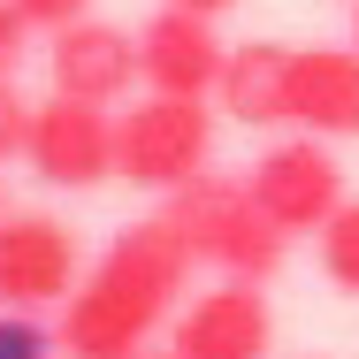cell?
Returning <instances> with one entry per match:
<instances>
[{
	"mask_svg": "<svg viewBox=\"0 0 359 359\" xmlns=\"http://www.w3.org/2000/svg\"><path fill=\"white\" fill-rule=\"evenodd\" d=\"M161 215L176 222V237L191 245V260L215 268V276H252V283H268V276L283 268V252H290V229L252 199L245 176H215V168H199L191 184L168 191Z\"/></svg>",
	"mask_w": 359,
	"mask_h": 359,
	"instance_id": "cell-2",
	"label": "cell"
},
{
	"mask_svg": "<svg viewBox=\"0 0 359 359\" xmlns=\"http://www.w3.org/2000/svg\"><path fill=\"white\" fill-rule=\"evenodd\" d=\"M31 115H39V107L15 92V76H0V161H15V153L31 145Z\"/></svg>",
	"mask_w": 359,
	"mask_h": 359,
	"instance_id": "cell-14",
	"label": "cell"
},
{
	"mask_svg": "<svg viewBox=\"0 0 359 359\" xmlns=\"http://www.w3.org/2000/svg\"><path fill=\"white\" fill-rule=\"evenodd\" d=\"M191 245L176 237V222L153 215L130 222L92 268L84 283L62 298V352L69 359H130L138 344H153V329L176 313V290L191 276Z\"/></svg>",
	"mask_w": 359,
	"mask_h": 359,
	"instance_id": "cell-1",
	"label": "cell"
},
{
	"mask_svg": "<svg viewBox=\"0 0 359 359\" xmlns=\"http://www.w3.org/2000/svg\"><path fill=\"white\" fill-rule=\"evenodd\" d=\"M176 8H199V15H222V8H237V0H176Z\"/></svg>",
	"mask_w": 359,
	"mask_h": 359,
	"instance_id": "cell-17",
	"label": "cell"
},
{
	"mask_svg": "<svg viewBox=\"0 0 359 359\" xmlns=\"http://www.w3.org/2000/svg\"><path fill=\"white\" fill-rule=\"evenodd\" d=\"M168 344L184 359H268L276 313H268V298L252 290V276H222V290L191 298V306L176 313Z\"/></svg>",
	"mask_w": 359,
	"mask_h": 359,
	"instance_id": "cell-6",
	"label": "cell"
},
{
	"mask_svg": "<svg viewBox=\"0 0 359 359\" xmlns=\"http://www.w3.org/2000/svg\"><path fill=\"white\" fill-rule=\"evenodd\" d=\"M352 46H359V0H352Z\"/></svg>",
	"mask_w": 359,
	"mask_h": 359,
	"instance_id": "cell-19",
	"label": "cell"
},
{
	"mask_svg": "<svg viewBox=\"0 0 359 359\" xmlns=\"http://www.w3.org/2000/svg\"><path fill=\"white\" fill-rule=\"evenodd\" d=\"M31 31H39V23H31L15 0H0V76H15V69H23V46H31Z\"/></svg>",
	"mask_w": 359,
	"mask_h": 359,
	"instance_id": "cell-15",
	"label": "cell"
},
{
	"mask_svg": "<svg viewBox=\"0 0 359 359\" xmlns=\"http://www.w3.org/2000/svg\"><path fill=\"white\" fill-rule=\"evenodd\" d=\"M321 276L344 298H359V199H344L337 215L321 222Z\"/></svg>",
	"mask_w": 359,
	"mask_h": 359,
	"instance_id": "cell-12",
	"label": "cell"
},
{
	"mask_svg": "<svg viewBox=\"0 0 359 359\" xmlns=\"http://www.w3.org/2000/svg\"><path fill=\"white\" fill-rule=\"evenodd\" d=\"M130 359H184V352H176V344H168V352H145V344H138V352H130Z\"/></svg>",
	"mask_w": 359,
	"mask_h": 359,
	"instance_id": "cell-18",
	"label": "cell"
},
{
	"mask_svg": "<svg viewBox=\"0 0 359 359\" xmlns=\"http://www.w3.org/2000/svg\"><path fill=\"white\" fill-rule=\"evenodd\" d=\"M290 54L298 46H276V39L229 46V69H222L215 100L237 123H290Z\"/></svg>",
	"mask_w": 359,
	"mask_h": 359,
	"instance_id": "cell-11",
	"label": "cell"
},
{
	"mask_svg": "<svg viewBox=\"0 0 359 359\" xmlns=\"http://www.w3.org/2000/svg\"><path fill=\"white\" fill-rule=\"evenodd\" d=\"M15 8H23L39 31H62V23H76V15H84V0H15Z\"/></svg>",
	"mask_w": 359,
	"mask_h": 359,
	"instance_id": "cell-16",
	"label": "cell"
},
{
	"mask_svg": "<svg viewBox=\"0 0 359 359\" xmlns=\"http://www.w3.org/2000/svg\"><path fill=\"white\" fill-rule=\"evenodd\" d=\"M23 161H31L39 184H54V191H92V184H107V176H115V115H107V100L54 92V100L31 115Z\"/></svg>",
	"mask_w": 359,
	"mask_h": 359,
	"instance_id": "cell-4",
	"label": "cell"
},
{
	"mask_svg": "<svg viewBox=\"0 0 359 359\" xmlns=\"http://www.w3.org/2000/svg\"><path fill=\"white\" fill-rule=\"evenodd\" d=\"M215 153V115L191 92H145L130 115H115V176L145 191H176L207 168Z\"/></svg>",
	"mask_w": 359,
	"mask_h": 359,
	"instance_id": "cell-3",
	"label": "cell"
},
{
	"mask_svg": "<svg viewBox=\"0 0 359 359\" xmlns=\"http://www.w3.org/2000/svg\"><path fill=\"white\" fill-rule=\"evenodd\" d=\"M76 283V237L54 215L0 222V306H62Z\"/></svg>",
	"mask_w": 359,
	"mask_h": 359,
	"instance_id": "cell-8",
	"label": "cell"
},
{
	"mask_svg": "<svg viewBox=\"0 0 359 359\" xmlns=\"http://www.w3.org/2000/svg\"><path fill=\"white\" fill-rule=\"evenodd\" d=\"M290 123H306L321 138H359V46L290 54Z\"/></svg>",
	"mask_w": 359,
	"mask_h": 359,
	"instance_id": "cell-10",
	"label": "cell"
},
{
	"mask_svg": "<svg viewBox=\"0 0 359 359\" xmlns=\"http://www.w3.org/2000/svg\"><path fill=\"white\" fill-rule=\"evenodd\" d=\"M62 329L39 321V306H0V359H54Z\"/></svg>",
	"mask_w": 359,
	"mask_h": 359,
	"instance_id": "cell-13",
	"label": "cell"
},
{
	"mask_svg": "<svg viewBox=\"0 0 359 359\" xmlns=\"http://www.w3.org/2000/svg\"><path fill=\"white\" fill-rule=\"evenodd\" d=\"M46 69H54V92L107 100V107H115L130 84H145L138 39H130V31H115V23H92V15H76V23H62V31H54Z\"/></svg>",
	"mask_w": 359,
	"mask_h": 359,
	"instance_id": "cell-9",
	"label": "cell"
},
{
	"mask_svg": "<svg viewBox=\"0 0 359 359\" xmlns=\"http://www.w3.org/2000/svg\"><path fill=\"white\" fill-rule=\"evenodd\" d=\"M138 62H145V92H191V100H207L222 84V69H229V46L215 39V15L168 0L138 31Z\"/></svg>",
	"mask_w": 359,
	"mask_h": 359,
	"instance_id": "cell-7",
	"label": "cell"
},
{
	"mask_svg": "<svg viewBox=\"0 0 359 359\" xmlns=\"http://www.w3.org/2000/svg\"><path fill=\"white\" fill-rule=\"evenodd\" d=\"M0 222H8V207H0Z\"/></svg>",
	"mask_w": 359,
	"mask_h": 359,
	"instance_id": "cell-20",
	"label": "cell"
},
{
	"mask_svg": "<svg viewBox=\"0 0 359 359\" xmlns=\"http://www.w3.org/2000/svg\"><path fill=\"white\" fill-rule=\"evenodd\" d=\"M252 199L268 207V215L283 222L290 237H306V229H321V222L344 207V168L329 161V145H321V130H306V138H283L268 145L260 161H252Z\"/></svg>",
	"mask_w": 359,
	"mask_h": 359,
	"instance_id": "cell-5",
	"label": "cell"
}]
</instances>
